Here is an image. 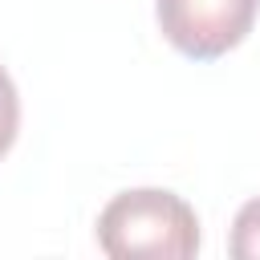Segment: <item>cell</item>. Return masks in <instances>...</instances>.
Masks as SVG:
<instances>
[{"label":"cell","instance_id":"1","mask_svg":"<svg viewBox=\"0 0 260 260\" xmlns=\"http://www.w3.org/2000/svg\"><path fill=\"white\" fill-rule=\"evenodd\" d=\"M98 244L114 260L130 256L187 260L199 252V219L175 191L138 187L106 203V211L98 215Z\"/></svg>","mask_w":260,"mask_h":260},{"label":"cell","instance_id":"2","mask_svg":"<svg viewBox=\"0 0 260 260\" xmlns=\"http://www.w3.org/2000/svg\"><path fill=\"white\" fill-rule=\"evenodd\" d=\"M260 0H154L162 37L191 61H215L256 24Z\"/></svg>","mask_w":260,"mask_h":260},{"label":"cell","instance_id":"3","mask_svg":"<svg viewBox=\"0 0 260 260\" xmlns=\"http://www.w3.org/2000/svg\"><path fill=\"white\" fill-rule=\"evenodd\" d=\"M232 256L236 260H260V195L248 199L240 211H236V223H232Z\"/></svg>","mask_w":260,"mask_h":260},{"label":"cell","instance_id":"4","mask_svg":"<svg viewBox=\"0 0 260 260\" xmlns=\"http://www.w3.org/2000/svg\"><path fill=\"white\" fill-rule=\"evenodd\" d=\"M16 126H20V98H16V85H12L8 69L0 65V158L16 142Z\"/></svg>","mask_w":260,"mask_h":260}]
</instances>
